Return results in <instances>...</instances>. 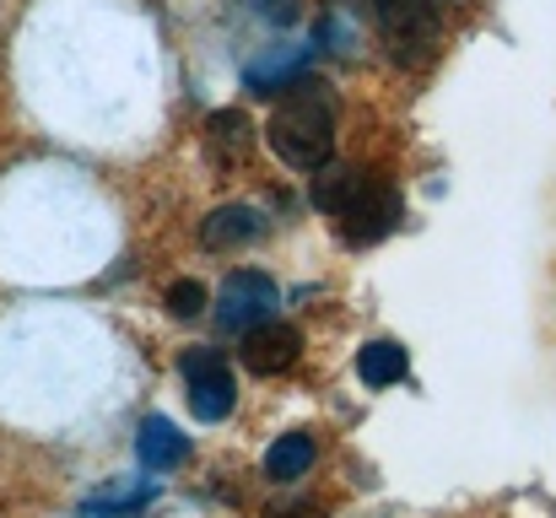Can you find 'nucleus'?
I'll return each mask as SVG.
<instances>
[{"label": "nucleus", "mask_w": 556, "mask_h": 518, "mask_svg": "<svg viewBox=\"0 0 556 518\" xmlns=\"http://www.w3.org/2000/svg\"><path fill=\"white\" fill-rule=\"evenodd\" d=\"M319 60V43H287V49H270V54H260L254 65H243V87L249 92H260V98H270V92H287L292 81H303L308 76V65Z\"/></svg>", "instance_id": "423d86ee"}, {"label": "nucleus", "mask_w": 556, "mask_h": 518, "mask_svg": "<svg viewBox=\"0 0 556 518\" xmlns=\"http://www.w3.org/2000/svg\"><path fill=\"white\" fill-rule=\"evenodd\" d=\"M270 152L298 173H319L336 152V92L319 81V76H303L292 81L287 92H276V109H270Z\"/></svg>", "instance_id": "f257e3e1"}, {"label": "nucleus", "mask_w": 556, "mask_h": 518, "mask_svg": "<svg viewBox=\"0 0 556 518\" xmlns=\"http://www.w3.org/2000/svg\"><path fill=\"white\" fill-rule=\"evenodd\" d=\"M265 518H325L319 503H308V497H292V503H276Z\"/></svg>", "instance_id": "f3484780"}, {"label": "nucleus", "mask_w": 556, "mask_h": 518, "mask_svg": "<svg viewBox=\"0 0 556 518\" xmlns=\"http://www.w3.org/2000/svg\"><path fill=\"white\" fill-rule=\"evenodd\" d=\"M265 232V216L254 205H216L205 222H200V243L205 249H238V243H254Z\"/></svg>", "instance_id": "6e6552de"}, {"label": "nucleus", "mask_w": 556, "mask_h": 518, "mask_svg": "<svg viewBox=\"0 0 556 518\" xmlns=\"http://www.w3.org/2000/svg\"><path fill=\"white\" fill-rule=\"evenodd\" d=\"M243 11L260 16V22H270V27H292V22L303 16L298 0H243Z\"/></svg>", "instance_id": "2eb2a0df"}, {"label": "nucleus", "mask_w": 556, "mask_h": 518, "mask_svg": "<svg viewBox=\"0 0 556 518\" xmlns=\"http://www.w3.org/2000/svg\"><path fill=\"white\" fill-rule=\"evenodd\" d=\"M243 367L249 372H260V378H276V372H287L298 356H303V336L292 330V325H281V319H270V325H254L249 336H243Z\"/></svg>", "instance_id": "0eeeda50"}, {"label": "nucleus", "mask_w": 556, "mask_h": 518, "mask_svg": "<svg viewBox=\"0 0 556 518\" xmlns=\"http://www.w3.org/2000/svg\"><path fill=\"white\" fill-rule=\"evenodd\" d=\"M185 389H189V410L200 421H222L238 405V383L222 351H189L185 356Z\"/></svg>", "instance_id": "20e7f679"}, {"label": "nucleus", "mask_w": 556, "mask_h": 518, "mask_svg": "<svg viewBox=\"0 0 556 518\" xmlns=\"http://www.w3.org/2000/svg\"><path fill=\"white\" fill-rule=\"evenodd\" d=\"M438 5L443 0H372L378 27L394 43V54L400 49H427L438 38Z\"/></svg>", "instance_id": "39448f33"}, {"label": "nucleus", "mask_w": 556, "mask_h": 518, "mask_svg": "<svg viewBox=\"0 0 556 518\" xmlns=\"http://www.w3.org/2000/svg\"><path fill=\"white\" fill-rule=\"evenodd\" d=\"M314 470V438L308 432H281L265 454V476L270 481H298Z\"/></svg>", "instance_id": "f8f14e48"}, {"label": "nucleus", "mask_w": 556, "mask_h": 518, "mask_svg": "<svg viewBox=\"0 0 556 518\" xmlns=\"http://www.w3.org/2000/svg\"><path fill=\"white\" fill-rule=\"evenodd\" d=\"M276 303H281V292H276V281L265 270H232L222 281V292H216V319H222V330L249 336L254 325L276 319Z\"/></svg>", "instance_id": "7ed1b4c3"}, {"label": "nucleus", "mask_w": 556, "mask_h": 518, "mask_svg": "<svg viewBox=\"0 0 556 518\" xmlns=\"http://www.w3.org/2000/svg\"><path fill=\"white\" fill-rule=\"evenodd\" d=\"M185 454H189V438L168 416H147V421L136 427V459H141L147 470H174Z\"/></svg>", "instance_id": "1a4fd4ad"}, {"label": "nucleus", "mask_w": 556, "mask_h": 518, "mask_svg": "<svg viewBox=\"0 0 556 518\" xmlns=\"http://www.w3.org/2000/svg\"><path fill=\"white\" fill-rule=\"evenodd\" d=\"M363 178H368V168H346V163H325V168L314 173V205L325 211V216H336L357 189H363Z\"/></svg>", "instance_id": "4468645a"}, {"label": "nucleus", "mask_w": 556, "mask_h": 518, "mask_svg": "<svg viewBox=\"0 0 556 518\" xmlns=\"http://www.w3.org/2000/svg\"><path fill=\"white\" fill-rule=\"evenodd\" d=\"M405 367H410V356H405V345L400 341H368L363 345V356H357V372H363V383H368V389H389V383H400V378H405Z\"/></svg>", "instance_id": "ddd939ff"}, {"label": "nucleus", "mask_w": 556, "mask_h": 518, "mask_svg": "<svg viewBox=\"0 0 556 518\" xmlns=\"http://www.w3.org/2000/svg\"><path fill=\"white\" fill-rule=\"evenodd\" d=\"M200 308H205V287H200V281H174V287H168V314L200 319Z\"/></svg>", "instance_id": "dca6fc26"}, {"label": "nucleus", "mask_w": 556, "mask_h": 518, "mask_svg": "<svg viewBox=\"0 0 556 518\" xmlns=\"http://www.w3.org/2000/svg\"><path fill=\"white\" fill-rule=\"evenodd\" d=\"M157 503V487L152 481H136V487H109L98 497L81 503V518H141Z\"/></svg>", "instance_id": "9b49d317"}, {"label": "nucleus", "mask_w": 556, "mask_h": 518, "mask_svg": "<svg viewBox=\"0 0 556 518\" xmlns=\"http://www.w3.org/2000/svg\"><path fill=\"white\" fill-rule=\"evenodd\" d=\"M205 147H211L216 163H243V152L254 147V125H249V114H238V109H216V114L205 119Z\"/></svg>", "instance_id": "9d476101"}, {"label": "nucleus", "mask_w": 556, "mask_h": 518, "mask_svg": "<svg viewBox=\"0 0 556 518\" xmlns=\"http://www.w3.org/2000/svg\"><path fill=\"white\" fill-rule=\"evenodd\" d=\"M400 194H394V184H383V178H363V189L336 211V232H341V243H352V249H368L378 238H389L394 227H400Z\"/></svg>", "instance_id": "f03ea898"}]
</instances>
